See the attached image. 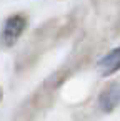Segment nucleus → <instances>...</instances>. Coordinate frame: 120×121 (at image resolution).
Listing matches in <instances>:
<instances>
[{
  "mask_svg": "<svg viewBox=\"0 0 120 121\" xmlns=\"http://www.w3.org/2000/svg\"><path fill=\"white\" fill-rule=\"evenodd\" d=\"M98 104L103 113H110L120 104V81H113L103 88L98 96Z\"/></svg>",
  "mask_w": 120,
  "mask_h": 121,
  "instance_id": "2",
  "label": "nucleus"
},
{
  "mask_svg": "<svg viewBox=\"0 0 120 121\" xmlns=\"http://www.w3.org/2000/svg\"><path fill=\"white\" fill-rule=\"evenodd\" d=\"M0 99H2V90H0Z\"/></svg>",
  "mask_w": 120,
  "mask_h": 121,
  "instance_id": "4",
  "label": "nucleus"
},
{
  "mask_svg": "<svg viewBox=\"0 0 120 121\" xmlns=\"http://www.w3.org/2000/svg\"><path fill=\"white\" fill-rule=\"evenodd\" d=\"M27 28V17L22 13H15L12 17H9L2 27V32H0V43L5 48L14 47L20 35L24 33V30Z\"/></svg>",
  "mask_w": 120,
  "mask_h": 121,
  "instance_id": "1",
  "label": "nucleus"
},
{
  "mask_svg": "<svg viewBox=\"0 0 120 121\" xmlns=\"http://www.w3.org/2000/svg\"><path fill=\"white\" fill-rule=\"evenodd\" d=\"M97 68L103 76H108L117 70H120V47L110 50L103 58H100L97 63Z\"/></svg>",
  "mask_w": 120,
  "mask_h": 121,
  "instance_id": "3",
  "label": "nucleus"
}]
</instances>
